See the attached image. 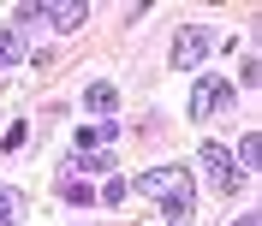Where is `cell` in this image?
Segmentation results:
<instances>
[{"label": "cell", "instance_id": "1", "mask_svg": "<svg viewBox=\"0 0 262 226\" xmlns=\"http://www.w3.org/2000/svg\"><path fill=\"white\" fill-rule=\"evenodd\" d=\"M125 191H137V196H155L167 209V226H191V202H196V185H191V173L185 167H149V173H137V178H125Z\"/></svg>", "mask_w": 262, "mask_h": 226}, {"label": "cell", "instance_id": "2", "mask_svg": "<svg viewBox=\"0 0 262 226\" xmlns=\"http://www.w3.org/2000/svg\"><path fill=\"white\" fill-rule=\"evenodd\" d=\"M196 161L209 167V178H214V191H221V196H232L238 185H245V173H238V161H232L227 143H203V155H196Z\"/></svg>", "mask_w": 262, "mask_h": 226}, {"label": "cell", "instance_id": "3", "mask_svg": "<svg viewBox=\"0 0 262 226\" xmlns=\"http://www.w3.org/2000/svg\"><path fill=\"white\" fill-rule=\"evenodd\" d=\"M221 107H232V83L227 78H196L191 83V107H185V113H191V119H214Z\"/></svg>", "mask_w": 262, "mask_h": 226}, {"label": "cell", "instance_id": "4", "mask_svg": "<svg viewBox=\"0 0 262 226\" xmlns=\"http://www.w3.org/2000/svg\"><path fill=\"white\" fill-rule=\"evenodd\" d=\"M24 18H48L54 30H78L83 18H90V6H83V0H48V6H18L12 24H24Z\"/></svg>", "mask_w": 262, "mask_h": 226}, {"label": "cell", "instance_id": "5", "mask_svg": "<svg viewBox=\"0 0 262 226\" xmlns=\"http://www.w3.org/2000/svg\"><path fill=\"white\" fill-rule=\"evenodd\" d=\"M214 48V30H203V24H185L179 36H173V65H203V54Z\"/></svg>", "mask_w": 262, "mask_h": 226}, {"label": "cell", "instance_id": "6", "mask_svg": "<svg viewBox=\"0 0 262 226\" xmlns=\"http://www.w3.org/2000/svg\"><path fill=\"white\" fill-rule=\"evenodd\" d=\"M83 107L96 113V125H107V113L119 107V89H114V83H90V96H83Z\"/></svg>", "mask_w": 262, "mask_h": 226}, {"label": "cell", "instance_id": "7", "mask_svg": "<svg viewBox=\"0 0 262 226\" xmlns=\"http://www.w3.org/2000/svg\"><path fill=\"white\" fill-rule=\"evenodd\" d=\"M114 143V125H78V155H101Z\"/></svg>", "mask_w": 262, "mask_h": 226}, {"label": "cell", "instance_id": "8", "mask_svg": "<svg viewBox=\"0 0 262 226\" xmlns=\"http://www.w3.org/2000/svg\"><path fill=\"white\" fill-rule=\"evenodd\" d=\"M0 65H18V24H0Z\"/></svg>", "mask_w": 262, "mask_h": 226}, {"label": "cell", "instance_id": "9", "mask_svg": "<svg viewBox=\"0 0 262 226\" xmlns=\"http://www.w3.org/2000/svg\"><path fill=\"white\" fill-rule=\"evenodd\" d=\"M0 226H18V191L0 185Z\"/></svg>", "mask_w": 262, "mask_h": 226}, {"label": "cell", "instance_id": "10", "mask_svg": "<svg viewBox=\"0 0 262 226\" xmlns=\"http://www.w3.org/2000/svg\"><path fill=\"white\" fill-rule=\"evenodd\" d=\"M72 167H83V173H114V155L101 149V155H83V161H72Z\"/></svg>", "mask_w": 262, "mask_h": 226}, {"label": "cell", "instance_id": "11", "mask_svg": "<svg viewBox=\"0 0 262 226\" xmlns=\"http://www.w3.org/2000/svg\"><path fill=\"white\" fill-rule=\"evenodd\" d=\"M125 196H131L125 178H107V185H101V202H107V209H114V202H125Z\"/></svg>", "mask_w": 262, "mask_h": 226}, {"label": "cell", "instance_id": "12", "mask_svg": "<svg viewBox=\"0 0 262 226\" xmlns=\"http://www.w3.org/2000/svg\"><path fill=\"white\" fill-rule=\"evenodd\" d=\"M24 137H30V125H24V119H18V125L6 131V143H0V149H6V155H18V149H24Z\"/></svg>", "mask_w": 262, "mask_h": 226}, {"label": "cell", "instance_id": "13", "mask_svg": "<svg viewBox=\"0 0 262 226\" xmlns=\"http://www.w3.org/2000/svg\"><path fill=\"white\" fill-rule=\"evenodd\" d=\"M232 226H262V220H256V214H238V220H232Z\"/></svg>", "mask_w": 262, "mask_h": 226}]
</instances>
